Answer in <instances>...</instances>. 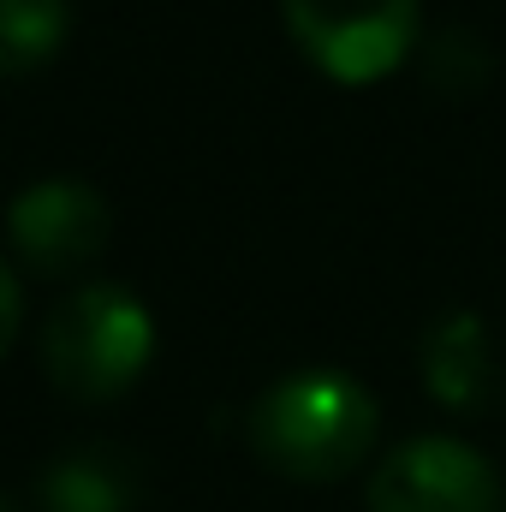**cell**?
Wrapping results in <instances>:
<instances>
[{
	"label": "cell",
	"mask_w": 506,
	"mask_h": 512,
	"mask_svg": "<svg viewBox=\"0 0 506 512\" xmlns=\"http://www.w3.org/2000/svg\"><path fill=\"white\" fill-rule=\"evenodd\" d=\"M245 429H251V453L274 477L340 483L376 453L381 405L346 370H298V376L262 387Z\"/></svg>",
	"instance_id": "cell-1"
},
{
	"label": "cell",
	"mask_w": 506,
	"mask_h": 512,
	"mask_svg": "<svg viewBox=\"0 0 506 512\" xmlns=\"http://www.w3.org/2000/svg\"><path fill=\"white\" fill-rule=\"evenodd\" d=\"M36 358L54 393L78 405H114L155 358V316L120 280H90L42 316Z\"/></svg>",
	"instance_id": "cell-2"
},
{
	"label": "cell",
	"mask_w": 506,
	"mask_h": 512,
	"mask_svg": "<svg viewBox=\"0 0 506 512\" xmlns=\"http://www.w3.org/2000/svg\"><path fill=\"white\" fill-rule=\"evenodd\" d=\"M280 18L316 72L364 90L405 66L423 0H280Z\"/></svg>",
	"instance_id": "cell-3"
},
{
	"label": "cell",
	"mask_w": 506,
	"mask_h": 512,
	"mask_svg": "<svg viewBox=\"0 0 506 512\" xmlns=\"http://www.w3.org/2000/svg\"><path fill=\"white\" fill-rule=\"evenodd\" d=\"M370 512H495L501 483L495 465L453 435H417L381 453L370 483H364Z\"/></svg>",
	"instance_id": "cell-4"
},
{
	"label": "cell",
	"mask_w": 506,
	"mask_h": 512,
	"mask_svg": "<svg viewBox=\"0 0 506 512\" xmlns=\"http://www.w3.org/2000/svg\"><path fill=\"white\" fill-rule=\"evenodd\" d=\"M108 239H114V209L84 179H36L6 203V245L42 280L90 268L108 251Z\"/></svg>",
	"instance_id": "cell-5"
},
{
	"label": "cell",
	"mask_w": 506,
	"mask_h": 512,
	"mask_svg": "<svg viewBox=\"0 0 506 512\" xmlns=\"http://www.w3.org/2000/svg\"><path fill=\"white\" fill-rule=\"evenodd\" d=\"M417 370L435 405L447 411H489V399H501V358H495V334L477 310H447L429 322L423 346H417Z\"/></svg>",
	"instance_id": "cell-6"
},
{
	"label": "cell",
	"mask_w": 506,
	"mask_h": 512,
	"mask_svg": "<svg viewBox=\"0 0 506 512\" xmlns=\"http://www.w3.org/2000/svg\"><path fill=\"white\" fill-rule=\"evenodd\" d=\"M36 501L42 512H131L137 471L114 447H72L42 471Z\"/></svg>",
	"instance_id": "cell-7"
},
{
	"label": "cell",
	"mask_w": 506,
	"mask_h": 512,
	"mask_svg": "<svg viewBox=\"0 0 506 512\" xmlns=\"http://www.w3.org/2000/svg\"><path fill=\"white\" fill-rule=\"evenodd\" d=\"M72 36V0H0V78L42 72Z\"/></svg>",
	"instance_id": "cell-8"
},
{
	"label": "cell",
	"mask_w": 506,
	"mask_h": 512,
	"mask_svg": "<svg viewBox=\"0 0 506 512\" xmlns=\"http://www.w3.org/2000/svg\"><path fill=\"white\" fill-rule=\"evenodd\" d=\"M483 72H489V54L477 48L471 30H441V36L429 42V84H435V90L465 96L471 84H483Z\"/></svg>",
	"instance_id": "cell-9"
},
{
	"label": "cell",
	"mask_w": 506,
	"mask_h": 512,
	"mask_svg": "<svg viewBox=\"0 0 506 512\" xmlns=\"http://www.w3.org/2000/svg\"><path fill=\"white\" fill-rule=\"evenodd\" d=\"M18 328H24V292H18V274L0 262V358L12 352Z\"/></svg>",
	"instance_id": "cell-10"
},
{
	"label": "cell",
	"mask_w": 506,
	"mask_h": 512,
	"mask_svg": "<svg viewBox=\"0 0 506 512\" xmlns=\"http://www.w3.org/2000/svg\"><path fill=\"white\" fill-rule=\"evenodd\" d=\"M0 512H24V507H18V501H12V495H0Z\"/></svg>",
	"instance_id": "cell-11"
}]
</instances>
